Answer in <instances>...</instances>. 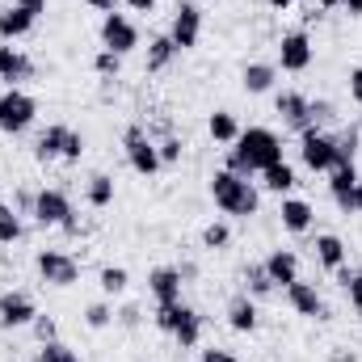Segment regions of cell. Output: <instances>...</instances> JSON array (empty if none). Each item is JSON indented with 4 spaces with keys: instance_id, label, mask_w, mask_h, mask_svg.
Returning a JSON list of instances; mask_svg holds the SVG:
<instances>
[{
    "instance_id": "cell-36",
    "label": "cell",
    "mask_w": 362,
    "mask_h": 362,
    "mask_svg": "<svg viewBox=\"0 0 362 362\" xmlns=\"http://www.w3.org/2000/svg\"><path fill=\"white\" fill-rule=\"evenodd\" d=\"M30 333H34V341H38V346H47V341H55V337H59V325H55V316H42V312H38V316L30 320Z\"/></svg>"
},
{
    "instance_id": "cell-29",
    "label": "cell",
    "mask_w": 362,
    "mask_h": 362,
    "mask_svg": "<svg viewBox=\"0 0 362 362\" xmlns=\"http://www.w3.org/2000/svg\"><path fill=\"white\" fill-rule=\"evenodd\" d=\"M85 198H89L93 211H105V206L114 202V177H110V173H93V177L85 181Z\"/></svg>"
},
{
    "instance_id": "cell-17",
    "label": "cell",
    "mask_w": 362,
    "mask_h": 362,
    "mask_svg": "<svg viewBox=\"0 0 362 362\" xmlns=\"http://www.w3.org/2000/svg\"><path fill=\"white\" fill-rule=\"evenodd\" d=\"M181 270L177 266H156V270H148V291H152V299L156 303H181Z\"/></svg>"
},
{
    "instance_id": "cell-24",
    "label": "cell",
    "mask_w": 362,
    "mask_h": 362,
    "mask_svg": "<svg viewBox=\"0 0 362 362\" xmlns=\"http://www.w3.org/2000/svg\"><path fill=\"white\" fill-rule=\"evenodd\" d=\"M30 30H34V17H30L25 8H17V4L0 8V42H17V38H25Z\"/></svg>"
},
{
    "instance_id": "cell-23",
    "label": "cell",
    "mask_w": 362,
    "mask_h": 362,
    "mask_svg": "<svg viewBox=\"0 0 362 362\" xmlns=\"http://www.w3.org/2000/svg\"><path fill=\"white\" fill-rule=\"evenodd\" d=\"M240 131H245V127L236 122V114H232V110H215V114L206 118V135H211L215 144H223V148H232V144L240 139Z\"/></svg>"
},
{
    "instance_id": "cell-56",
    "label": "cell",
    "mask_w": 362,
    "mask_h": 362,
    "mask_svg": "<svg viewBox=\"0 0 362 362\" xmlns=\"http://www.w3.org/2000/svg\"><path fill=\"white\" fill-rule=\"evenodd\" d=\"M358 127H362V118H358Z\"/></svg>"
},
{
    "instance_id": "cell-54",
    "label": "cell",
    "mask_w": 362,
    "mask_h": 362,
    "mask_svg": "<svg viewBox=\"0 0 362 362\" xmlns=\"http://www.w3.org/2000/svg\"><path fill=\"white\" fill-rule=\"evenodd\" d=\"M354 198H358V215H362V177H358V189H354Z\"/></svg>"
},
{
    "instance_id": "cell-2",
    "label": "cell",
    "mask_w": 362,
    "mask_h": 362,
    "mask_svg": "<svg viewBox=\"0 0 362 362\" xmlns=\"http://www.w3.org/2000/svg\"><path fill=\"white\" fill-rule=\"evenodd\" d=\"M211 198H215V206H219L223 215H232V219H253V215L262 211L257 185L249 177L228 173V169H219V173L211 177Z\"/></svg>"
},
{
    "instance_id": "cell-37",
    "label": "cell",
    "mask_w": 362,
    "mask_h": 362,
    "mask_svg": "<svg viewBox=\"0 0 362 362\" xmlns=\"http://www.w3.org/2000/svg\"><path fill=\"white\" fill-rule=\"evenodd\" d=\"M85 325L97 329V333H101V329H110V325H114V308H110L105 299H101V303H89V308H85Z\"/></svg>"
},
{
    "instance_id": "cell-51",
    "label": "cell",
    "mask_w": 362,
    "mask_h": 362,
    "mask_svg": "<svg viewBox=\"0 0 362 362\" xmlns=\"http://www.w3.org/2000/svg\"><path fill=\"white\" fill-rule=\"evenodd\" d=\"M266 4H270L274 13H286V8H295V4H299V0H266Z\"/></svg>"
},
{
    "instance_id": "cell-42",
    "label": "cell",
    "mask_w": 362,
    "mask_h": 362,
    "mask_svg": "<svg viewBox=\"0 0 362 362\" xmlns=\"http://www.w3.org/2000/svg\"><path fill=\"white\" fill-rule=\"evenodd\" d=\"M34 202H38V189H30V185H21V189L13 194V211H17V215H30V219H34Z\"/></svg>"
},
{
    "instance_id": "cell-26",
    "label": "cell",
    "mask_w": 362,
    "mask_h": 362,
    "mask_svg": "<svg viewBox=\"0 0 362 362\" xmlns=\"http://www.w3.org/2000/svg\"><path fill=\"white\" fill-rule=\"evenodd\" d=\"M274 81H278V68L274 64H245V72H240V85H245V93H253V97L270 93Z\"/></svg>"
},
{
    "instance_id": "cell-18",
    "label": "cell",
    "mask_w": 362,
    "mask_h": 362,
    "mask_svg": "<svg viewBox=\"0 0 362 362\" xmlns=\"http://www.w3.org/2000/svg\"><path fill=\"white\" fill-rule=\"evenodd\" d=\"M278 219H282V228H286L291 236H308L312 223H316V211H312V202H303V198H282Z\"/></svg>"
},
{
    "instance_id": "cell-27",
    "label": "cell",
    "mask_w": 362,
    "mask_h": 362,
    "mask_svg": "<svg viewBox=\"0 0 362 362\" xmlns=\"http://www.w3.org/2000/svg\"><path fill=\"white\" fill-rule=\"evenodd\" d=\"M240 282H245V295H253V299H270L274 291H278L262 262H249V266L240 270Z\"/></svg>"
},
{
    "instance_id": "cell-44",
    "label": "cell",
    "mask_w": 362,
    "mask_h": 362,
    "mask_svg": "<svg viewBox=\"0 0 362 362\" xmlns=\"http://www.w3.org/2000/svg\"><path fill=\"white\" fill-rule=\"evenodd\" d=\"M346 89H350V101H354V105H362V68H350Z\"/></svg>"
},
{
    "instance_id": "cell-14",
    "label": "cell",
    "mask_w": 362,
    "mask_h": 362,
    "mask_svg": "<svg viewBox=\"0 0 362 362\" xmlns=\"http://www.w3.org/2000/svg\"><path fill=\"white\" fill-rule=\"evenodd\" d=\"M38 316L34 299L25 291H0V329L13 333V329H30V320Z\"/></svg>"
},
{
    "instance_id": "cell-30",
    "label": "cell",
    "mask_w": 362,
    "mask_h": 362,
    "mask_svg": "<svg viewBox=\"0 0 362 362\" xmlns=\"http://www.w3.org/2000/svg\"><path fill=\"white\" fill-rule=\"evenodd\" d=\"M21 236H25L21 215L13 211V202H0V245H17Z\"/></svg>"
},
{
    "instance_id": "cell-25",
    "label": "cell",
    "mask_w": 362,
    "mask_h": 362,
    "mask_svg": "<svg viewBox=\"0 0 362 362\" xmlns=\"http://www.w3.org/2000/svg\"><path fill=\"white\" fill-rule=\"evenodd\" d=\"M333 148H337V165H354V160H358V148H362V127L358 122L333 131ZM329 173H333V169H329Z\"/></svg>"
},
{
    "instance_id": "cell-10",
    "label": "cell",
    "mask_w": 362,
    "mask_h": 362,
    "mask_svg": "<svg viewBox=\"0 0 362 362\" xmlns=\"http://www.w3.org/2000/svg\"><path fill=\"white\" fill-rule=\"evenodd\" d=\"M76 215V206H72V198L64 194V189H38V202H34V223L38 228H64L68 219Z\"/></svg>"
},
{
    "instance_id": "cell-15",
    "label": "cell",
    "mask_w": 362,
    "mask_h": 362,
    "mask_svg": "<svg viewBox=\"0 0 362 362\" xmlns=\"http://www.w3.org/2000/svg\"><path fill=\"white\" fill-rule=\"evenodd\" d=\"M354 189H358V165H337V169L329 173V198L337 202L341 215H358Z\"/></svg>"
},
{
    "instance_id": "cell-35",
    "label": "cell",
    "mask_w": 362,
    "mask_h": 362,
    "mask_svg": "<svg viewBox=\"0 0 362 362\" xmlns=\"http://www.w3.org/2000/svg\"><path fill=\"white\" fill-rule=\"evenodd\" d=\"M232 245V228L228 223H206L202 228V249H228Z\"/></svg>"
},
{
    "instance_id": "cell-5",
    "label": "cell",
    "mask_w": 362,
    "mask_h": 362,
    "mask_svg": "<svg viewBox=\"0 0 362 362\" xmlns=\"http://www.w3.org/2000/svg\"><path fill=\"white\" fill-rule=\"evenodd\" d=\"M34 118H38V101L25 89H4L0 93V131H4V135L30 131Z\"/></svg>"
},
{
    "instance_id": "cell-46",
    "label": "cell",
    "mask_w": 362,
    "mask_h": 362,
    "mask_svg": "<svg viewBox=\"0 0 362 362\" xmlns=\"http://www.w3.org/2000/svg\"><path fill=\"white\" fill-rule=\"evenodd\" d=\"M13 4H17V8H25V13H30L34 21H38V17L47 13V0H13Z\"/></svg>"
},
{
    "instance_id": "cell-48",
    "label": "cell",
    "mask_w": 362,
    "mask_h": 362,
    "mask_svg": "<svg viewBox=\"0 0 362 362\" xmlns=\"http://www.w3.org/2000/svg\"><path fill=\"white\" fill-rule=\"evenodd\" d=\"M85 4L97 8V13H118V4H122V0H85Z\"/></svg>"
},
{
    "instance_id": "cell-12",
    "label": "cell",
    "mask_w": 362,
    "mask_h": 362,
    "mask_svg": "<svg viewBox=\"0 0 362 362\" xmlns=\"http://www.w3.org/2000/svg\"><path fill=\"white\" fill-rule=\"evenodd\" d=\"M169 38L177 51H194L198 38H202V8L194 0H181L177 13H173V25H169Z\"/></svg>"
},
{
    "instance_id": "cell-49",
    "label": "cell",
    "mask_w": 362,
    "mask_h": 362,
    "mask_svg": "<svg viewBox=\"0 0 362 362\" xmlns=\"http://www.w3.org/2000/svg\"><path fill=\"white\" fill-rule=\"evenodd\" d=\"M177 270H181V282H194V278H198V266H194V262H181Z\"/></svg>"
},
{
    "instance_id": "cell-53",
    "label": "cell",
    "mask_w": 362,
    "mask_h": 362,
    "mask_svg": "<svg viewBox=\"0 0 362 362\" xmlns=\"http://www.w3.org/2000/svg\"><path fill=\"white\" fill-rule=\"evenodd\" d=\"M341 0H316V8H337Z\"/></svg>"
},
{
    "instance_id": "cell-16",
    "label": "cell",
    "mask_w": 362,
    "mask_h": 362,
    "mask_svg": "<svg viewBox=\"0 0 362 362\" xmlns=\"http://www.w3.org/2000/svg\"><path fill=\"white\" fill-rule=\"evenodd\" d=\"M0 81L8 89H21L25 81H34V59L25 51H17L13 42H0Z\"/></svg>"
},
{
    "instance_id": "cell-6",
    "label": "cell",
    "mask_w": 362,
    "mask_h": 362,
    "mask_svg": "<svg viewBox=\"0 0 362 362\" xmlns=\"http://www.w3.org/2000/svg\"><path fill=\"white\" fill-rule=\"evenodd\" d=\"M34 270L38 278L47 282V286H76L81 282V262L72 257V253H64V249H42L38 257H34Z\"/></svg>"
},
{
    "instance_id": "cell-33",
    "label": "cell",
    "mask_w": 362,
    "mask_h": 362,
    "mask_svg": "<svg viewBox=\"0 0 362 362\" xmlns=\"http://www.w3.org/2000/svg\"><path fill=\"white\" fill-rule=\"evenodd\" d=\"M34 358H38V362H85L72 346H64L59 337H55V341H47V346H38V354H34Z\"/></svg>"
},
{
    "instance_id": "cell-19",
    "label": "cell",
    "mask_w": 362,
    "mask_h": 362,
    "mask_svg": "<svg viewBox=\"0 0 362 362\" xmlns=\"http://www.w3.org/2000/svg\"><path fill=\"white\" fill-rule=\"evenodd\" d=\"M228 329L232 333H257V299L253 295H232L228 299Z\"/></svg>"
},
{
    "instance_id": "cell-1",
    "label": "cell",
    "mask_w": 362,
    "mask_h": 362,
    "mask_svg": "<svg viewBox=\"0 0 362 362\" xmlns=\"http://www.w3.org/2000/svg\"><path fill=\"white\" fill-rule=\"evenodd\" d=\"M270 165H282V139L270 127H245L240 139L228 148V165L223 169L236 173V177H257Z\"/></svg>"
},
{
    "instance_id": "cell-39",
    "label": "cell",
    "mask_w": 362,
    "mask_h": 362,
    "mask_svg": "<svg viewBox=\"0 0 362 362\" xmlns=\"http://www.w3.org/2000/svg\"><path fill=\"white\" fill-rule=\"evenodd\" d=\"M181 308H185V303H156V329H160V333L173 337V329H177V320H181Z\"/></svg>"
},
{
    "instance_id": "cell-31",
    "label": "cell",
    "mask_w": 362,
    "mask_h": 362,
    "mask_svg": "<svg viewBox=\"0 0 362 362\" xmlns=\"http://www.w3.org/2000/svg\"><path fill=\"white\" fill-rule=\"evenodd\" d=\"M257 177H262V185H266L270 194H286V189L295 185V169L282 160V165H270V169H262Z\"/></svg>"
},
{
    "instance_id": "cell-3",
    "label": "cell",
    "mask_w": 362,
    "mask_h": 362,
    "mask_svg": "<svg viewBox=\"0 0 362 362\" xmlns=\"http://www.w3.org/2000/svg\"><path fill=\"white\" fill-rule=\"evenodd\" d=\"M34 156L47 165V160H68V165H76L81 156H85V135L76 131V127H68V122H51L38 139H34Z\"/></svg>"
},
{
    "instance_id": "cell-55",
    "label": "cell",
    "mask_w": 362,
    "mask_h": 362,
    "mask_svg": "<svg viewBox=\"0 0 362 362\" xmlns=\"http://www.w3.org/2000/svg\"><path fill=\"white\" fill-rule=\"evenodd\" d=\"M30 362H38V358H30Z\"/></svg>"
},
{
    "instance_id": "cell-9",
    "label": "cell",
    "mask_w": 362,
    "mask_h": 362,
    "mask_svg": "<svg viewBox=\"0 0 362 362\" xmlns=\"http://www.w3.org/2000/svg\"><path fill=\"white\" fill-rule=\"evenodd\" d=\"M312 59H316V51H312V38H308L303 30L282 34V42H278V64H274V68H282V72L299 76V72H308V68H312Z\"/></svg>"
},
{
    "instance_id": "cell-38",
    "label": "cell",
    "mask_w": 362,
    "mask_h": 362,
    "mask_svg": "<svg viewBox=\"0 0 362 362\" xmlns=\"http://www.w3.org/2000/svg\"><path fill=\"white\" fill-rule=\"evenodd\" d=\"M337 282H341V291H346V299L358 308V316H362V274H350L346 266L337 270Z\"/></svg>"
},
{
    "instance_id": "cell-40",
    "label": "cell",
    "mask_w": 362,
    "mask_h": 362,
    "mask_svg": "<svg viewBox=\"0 0 362 362\" xmlns=\"http://www.w3.org/2000/svg\"><path fill=\"white\" fill-rule=\"evenodd\" d=\"M325 122H337V105L329 97H312V127H325Z\"/></svg>"
},
{
    "instance_id": "cell-11",
    "label": "cell",
    "mask_w": 362,
    "mask_h": 362,
    "mask_svg": "<svg viewBox=\"0 0 362 362\" xmlns=\"http://www.w3.org/2000/svg\"><path fill=\"white\" fill-rule=\"evenodd\" d=\"M274 114H278L282 127L295 131V135L312 131V97H303V93H295V89L278 93V97H274Z\"/></svg>"
},
{
    "instance_id": "cell-13",
    "label": "cell",
    "mask_w": 362,
    "mask_h": 362,
    "mask_svg": "<svg viewBox=\"0 0 362 362\" xmlns=\"http://www.w3.org/2000/svg\"><path fill=\"white\" fill-rule=\"evenodd\" d=\"M286 303H291V312L303 316V320H329V316H333V312L325 308L320 291H316L312 282H303V278H295V282L286 286Z\"/></svg>"
},
{
    "instance_id": "cell-20",
    "label": "cell",
    "mask_w": 362,
    "mask_h": 362,
    "mask_svg": "<svg viewBox=\"0 0 362 362\" xmlns=\"http://www.w3.org/2000/svg\"><path fill=\"white\" fill-rule=\"evenodd\" d=\"M262 266H266V274H270V282L282 286V291L299 278V257H295L291 249H270V257H266Z\"/></svg>"
},
{
    "instance_id": "cell-50",
    "label": "cell",
    "mask_w": 362,
    "mask_h": 362,
    "mask_svg": "<svg viewBox=\"0 0 362 362\" xmlns=\"http://www.w3.org/2000/svg\"><path fill=\"white\" fill-rule=\"evenodd\" d=\"M127 4H131L135 13H152V8H156V0H127Z\"/></svg>"
},
{
    "instance_id": "cell-4",
    "label": "cell",
    "mask_w": 362,
    "mask_h": 362,
    "mask_svg": "<svg viewBox=\"0 0 362 362\" xmlns=\"http://www.w3.org/2000/svg\"><path fill=\"white\" fill-rule=\"evenodd\" d=\"M122 152H127V165L139 173V177H156L165 165H160V152H156V139H152V131L148 127H139V122H131L127 131H122Z\"/></svg>"
},
{
    "instance_id": "cell-43",
    "label": "cell",
    "mask_w": 362,
    "mask_h": 362,
    "mask_svg": "<svg viewBox=\"0 0 362 362\" xmlns=\"http://www.w3.org/2000/svg\"><path fill=\"white\" fill-rule=\"evenodd\" d=\"M114 320H118L122 329H139L144 312H139V303H127V308H118V312H114Z\"/></svg>"
},
{
    "instance_id": "cell-32",
    "label": "cell",
    "mask_w": 362,
    "mask_h": 362,
    "mask_svg": "<svg viewBox=\"0 0 362 362\" xmlns=\"http://www.w3.org/2000/svg\"><path fill=\"white\" fill-rule=\"evenodd\" d=\"M97 282H101V291H105V295H127L131 274H127V266H105V270L97 274Z\"/></svg>"
},
{
    "instance_id": "cell-7",
    "label": "cell",
    "mask_w": 362,
    "mask_h": 362,
    "mask_svg": "<svg viewBox=\"0 0 362 362\" xmlns=\"http://www.w3.org/2000/svg\"><path fill=\"white\" fill-rule=\"evenodd\" d=\"M299 160H303V169H312V173H329V169H337L333 135H325L320 127L303 131V135H299Z\"/></svg>"
},
{
    "instance_id": "cell-22",
    "label": "cell",
    "mask_w": 362,
    "mask_h": 362,
    "mask_svg": "<svg viewBox=\"0 0 362 362\" xmlns=\"http://www.w3.org/2000/svg\"><path fill=\"white\" fill-rule=\"evenodd\" d=\"M173 341H177V350H198V341H202V312H198V308H189V303L181 308Z\"/></svg>"
},
{
    "instance_id": "cell-28",
    "label": "cell",
    "mask_w": 362,
    "mask_h": 362,
    "mask_svg": "<svg viewBox=\"0 0 362 362\" xmlns=\"http://www.w3.org/2000/svg\"><path fill=\"white\" fill-rule=\"evenodd\" d=\"M177 55L181 51L173 47V38H169V34H156V38L148 42V72H165Z\"/></svg>"
},
{
    "instance_id": "cell-45",
    "label": "cell",
    "mask_w": 362,
    "mask_h": 362,
    "mask_svg": "<svg viewBox=\"0 0 362 362\" xmlns=\"http://www.w3.org/2000/svg\"><path fill=\"white\" fill-rule=\"evenodd\" d=\"M198 362H240V358H236L232 350H215V346H211V350H202V354H198Z\"/></svg>"
},
{
    "instance_id": "cell-8",
    "label": "cell",
    "mask_w": 362,
    "mask_h": 362,
    "mask_svg": "<svg viewBox=\"0 0 362 362\" xmlns=\"http://www.w3.org/2000/svg\"><path fill=\"white\" fill-rule=\"evenodd\" d=\"M101 47L114 51V55H131L139 47V25L122 13H105L101 17Z\"/></svg>"
},
{
    "instance_id": "cell-34",
    "label": "cell",
    "mask_w": 362,
    "mask_h": 362,
    "mask_svg": "<svg viewBox=\"0 0 362 362\" xmlns=\"http://www.w3.org/2000/svg\"><path fill=\"white\" fill-rule=\"evenodd\" d=\"M118 68H122V55H114V51H105V47L93 55V72H97L101 81H114V76H118Z\"/></svg>"
},
{
    "instance_id": "cell-52",
    "label": "cell",
    "mask_w": 362,
    "mask_h": 362,
    "mask_svg": "<svg viewBox=\"0 0 362 362\" xmlns=\"http://www.w3.org/2000/svg\"><path fill=\"white\" fill-rule=\"evenodd\" d=\"M341 8H346L350 17H362V0H341Z\"/></svg>"
},
{
    "instance_id": "cell-21",
    "label": "cell",
    "mask_w": 362,
    "mask_h": 362,
    "mask_svg": "<svg viewBox=\"0 0 362 362\" xmlns=\"http://www.w3.org/2000/svg\"><path fill=\"white\" fill-rule=\"evenodd\" d=\"M312 253H316V262H320V266H325V270H341V266H346V257H350V249H346V240H341V236H333V232H320V236H316V249H312Z\"/></svg>"
},
{
    "instance_id": "cell-47",
    "label": "cell",
    "mask_w": 362,
    "mask_h": 362,
    "mask_svg": "<svg viewBox=\"0 0 362 362\" xmlns=\"http://www.w3.org/2000/svg\"><path fill=\"white\" fill-rule=\"evenodd\" d=\"M329 362H358V354H354L350 346H333V350H329Z\"/></svg>"
},
{
    "instance_id": "cell-41",
    "label": "cell",
    "mask_w": 362,
    "mask_h": 362,
    "mask_svg": "<svg viewBox=\"0 0 362 362\" xmlns=\"http://www.w3.org/2000/svg\"><path fill=\"white\" fill-rule=\"evenodd\" d=\"M156 152H160V165H177L185 148H181V139H177V135H165V139L156 144Z\"/></svg>"
}]
</instances>
